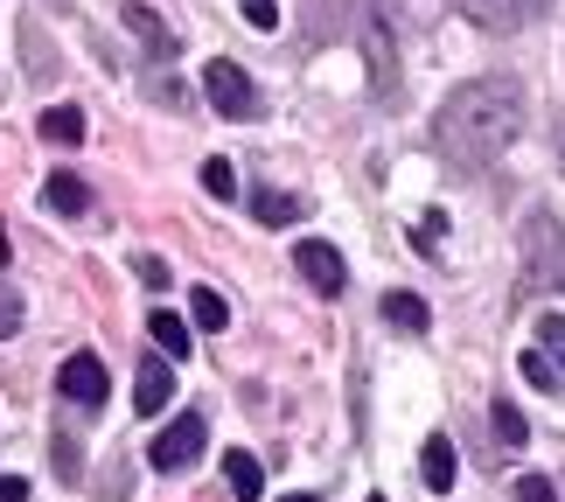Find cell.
Masks as SVG:
<instances>
[{"instance_id":"6da1fadb","label":"cell","mask_w":565,"mask_h":502,"mask_svg":"<svg viewBox=\"0 0 565 502\" xmlns=\"http://www.w3.org/2000/svg\"><path fill=\"white\" fill-rule=\"evenodd\" d=\"M516 133H524V84L516 77H468L461 92H447V105L433 113V147L454 168H489L503 161Z\"/></svg>"},{"instance_id":"7a4b0ae2","label":"cell","mask_w":565,"mask_h":502,"mask_svg":"<svg viewBox=\"0 0 565 502\" xmlns=\"http://www.w3.org/2000/svg\"><path fill=\"white\" fill-rule=\"evenodd\" d=\"M516 252H524V266H531L537 287L565 293V216L558 210H531L524 231H516Z\"/></svg>"},{"instance_id":"3957f363","label":"cell","mask_w":565,"mask_h":502,"mask_svg":"<svg viewBox=\"0 0 565 502\" xmlns=\"http://www.w3.org/2000/svg\"><path fill=\"white\" fill-rule=\"evenodd\" d=\"M203 98H210L216 119H258V92H252V77L237 71L231 56H210L203 63Z\"/></svg>"},{"instance_id":"277c9868","label":"cell","mask_w":565,"mask_h":502,"mask_svg":"<svg viewBox=\"0 0 565 502\" xmlns=\"http://www.w3.org/2000/svg\"><path fill=\"white\" fill-rule=\"evenodd\" d=\"M195 453H203V412H182V419H168L154 432V447H147V461H154L161 474H182Z\"/></svg>"},{"instance_id":"5b68a950","label":"cell","mask_w":565,"mask_h":502,"mask_svg":"<svg viewBox=\"0 0 565 502\" xmlns=\"http://www.w3.org/2000/svg\"><path fill=\"white\" fill-rule=\"evenodd\" d=\"M294 273L308 279L321 300H335L342 287H350V266H342V252H335V245H321V237H300V245H294Z\"/></svg>"},{"instance_id":"8992f818","label":"cell","mask_w":565,"mask_h":502,"mask_svg":"<svg viewBox=\"0 0 565 502\" xmlns=\"http://www.w3.org/2000/svg\"><path fill=\"white\" fill-rule=\"evenodd\" d=\"M56 391H63L71 405L98 412V405H105V391H113V377H105V363L92 356V349H77V356H63V370H56Z\"/></svg>"},{"instance_id":"52a82bcc","label":"cell","mask_w":565,"mask_h":502,"mask_svg":"<svg viewBox=\"0 0 565 502\" xmlns=\"http://www.w3.org/2000/svg\"><path fill=\"white\" fill-rule=\"evenodd\" d=\"M363 71H371L377 98H398V42H391L384 14H371V29H363Z\"/></svg>"},{"instance_id":"ba28073f","label":"cell","mask_w":565,"mask_h":502,"mask_svg":"<svg viewBox=\"0 0 565 502\" xmlns=\"http://www.w3.org/2000/svg\"><path fill=\"white\" fill-rule=\"evenodd\" d=\"M119 14H126V29L140 35V50L154 56V63H168V56H182V42H175V29H168V21H161L154 8H147V0H126Z\"/></svg>"},{"instance_id":"9c48e42d","label":"cell","mask_w":565,"mask_h":502,"mask_svg":"<svg viewBox=\"0 0 565 502\" xmlns=\"http://www.w3.org/2000/svg\"><path fill=\"white\" fill-rule=\"evenodd\" d=\"M168 398H175V370H168V356H147L134 377V412L154 419V412H168Z\"/></svg>"},{"instance_id":"30bf717a","label":"cell","mask_w":565,"mask_h":502,"mask_svg":"<svg viewBox=\"0 0 565 502\" xmlns=\"http://www.w3.org/2000/svg\"><path fill=\"white\" fill-rule=\"evenodd\" d=\"M42 203H50L56 216H84V210H92V189H84L71 168H56L50 182H42Z\"/></svg>"},{"instance_id":"8fae6325","label":"cell","mask_w":565,"mask_h":502,"mask_svg":"<svg viewBox=\"0 0 565 502\" xmlns=\"http://www.w3.org/2000/svg\"><path fill=\"white\" fill-rule=\"evenodd\" d=\"M224 482H231L237 502H258V495H266V468H258L245 447H231V453H224Z\"/></svg>"},{"instance_id":"7c38bea8","label":"cell","mask_w":565,"mask_h":502,"mask_svg":"<svg viewBox=\"0 0 565 502\" xmlns=\"http://www.w3.org/2000/svg\"><path fill=\"white\" fill-rule=\"evenodd\" d=\"M419 474H426V489H433V495H447V489H454V440H447V432H433V440H426Z\"/></svg>"},{"instance_id":"4fadbf2b","label":"cell","mask_w":565,"mask_h":502,"mask_svg":"<svg viewBox=\"0 0 565 502\" xmlns=\"http://www.w3.org/2000/svg\"><path fill=\"white\" fill-rule=\"evenodd\" d=\"M384 321H391V329H412V335H426V329H433V308H426L419 293H384Z\"/></svg>"},{"instance_id":"5bb4252c","label":"cell","mask_w":565,"mask_h":502,"mask_svg":"<svg viewBox=\"0 0 565 502\" xmlns=\"http://www.w3.org/2000/svg\"><path fill=\"white\" fill-rule=\"evenodd\" d=\"M42 140H50V147H77L84 140V113H77V105H50V113H42Z\"/></svg>"},{"instance_id":"9a60e30c","label":"cell","mask_w":565,"mask_h":502,"mask_svg":"<svg viewBox=\"0 0 565 502\" xmlns=\"http://www.w3.org/2000/svg\"><path fill=\"white\" fill-rule=\"evenodd\" d=\"M147 335H154V349H161L168 363H175V356H189V342H195L182 314H154V321H147Z\"/></svg>"},{"instance_id":"2e32d148","label":"cell","mask_w":565,"mask_h":502,"mask_svg":"<svg viewBox=\"0 0 565 502\" xmlns=\"http://www.w3.org/2000/svg\"><path fill=\"white\" fill-rule=\"evenodd\" d=\"M252 216L279 231V224H300V203H294L287 189H258V195H252Z\"/></svg>"},{"instance_id":"e0dca14e","label":"cell","mask_w":565,"mask_h":502,"mask_svg":"<svg viewBox=\"0 0 565 502\" xmlns=\"http://www.w3.org/2000/svg\"><path fill=\"white\" fill-rule=\"evenodd\" d=\"M489 426H495V440H503V447H531V426H524V412H516L510 398L489 405Z\"/></svg>"},{"instance_id":"ac0fdd59","label":"cell","mask_w":565,"mask_h":502,"mask_svg":"<svg viewBox=\"0 0 565 502\" xmlns=\"http://www.w3.org/2000/svg\"><path fill=\"white\" fill-rule=\"evenodd\" d=\"M189 314H195V329H224V321H231V300L210 293V287H195L189 293Z\"/></svg>"},{"instance_id":"d6986e66","label":"cell","mask_w":565,"mask_h":502,"mask_svg":"<svg viewBox=\"0 0 565 502\" xmlns=\"http://www.w3.org/2000/svg\"><path fill=\"white\" fill-rule=\"evenodd\" d=\"M516 370H524V377L537 384V391H565V377H558V370H552V356H545V349H524V356H516Z\"/></svg>"},{"instance_id":"ffe728a7","label":"cell","mask_w":565,"mask_h":502,"mask_svg":"<svg viewBox=\"0 0 565 502\" xmlns=\"http://www.w3.org/2000/svg\"><path fill=\"white\" fill-rule=\"evenodd\" d=\"M537 349H545L552 370L565 377V314H537Z\"/></svg>"},{"instance_id":"44dd1931","label":"cell","mask_w":565,"mask_h":502,"mask_svg":"<svg viewBox=\"0 0 565 502\" xmlns=\"http://www.w3.org/2000/svg\"><path fill=\"white\" fill-rule=\"evenodd\" d=\"M203 189L216 195V203H231V195H237V174H231L224 154H210V161H203Z\"/></svg>"},{"instance_id":"7402d4cb","label":"cell","mask_w":565,"mask_h":502,"mask_svg":"<svg viewBox=\"0 0 565 502\" xmlns=\"http://www.w3.org/2000/svg\"><path fill=\"white\" fill-rule=\"evenodd\" d=\"M134 273H140V287H154V293H161V287H175L168 258H154V252H140V258H134Z\"/></svg>"},{"instance_id":"603a6c76","label":"cell","mask_w":565,"mask_h":502,"mask_svg":"<svg viewBox=\"0 0 565 502\" xmlns=\"http://www.w3.org/2000/svg\"><path fill=\"white\" fill-rule=\"evenodd\" d=\"M237 14H245L258 35H273V29H279V0H237Z\"/></svg>"},{"instance_id":"cb8c5ba5","label":"cell","mask_w":565,"mask_h":502,"mask_svg":"<svg viewBox=\"0 0 565 502\" xmlns=\"http://www.w3.org/2000/svg\"><path fill=\"white\" fill-rule=\"evenodd\" d=\"M21 335V293H14V279H0V342Z\"/></svg>"},{"instance_id":"d4e9b609","label":"cell","mask_w":565,"mask_h":502,"mask_svg":"<svg viewBox=\"0 0 565 502\" xmlns=\"http://www.w3.org/2000/svg\"><path fill=\"white\" fill-rule=\"evenodd\" d=\"M440 237H447V210H426L419 224H412V245H419V252H433Z\"/></svg>"},{"instance_id":"484cf974","label":"cell","mask_w":565,"mask_h":502,"mask_svg":"<svg viewBox=\"0 0 565 502\" xmlns=\"http://www.w3.org/2000/svg\"><path fill=\"white\" fill-rule=\"evenodd\" d=\"M516 502H558V495H552L545 474H524V482H516Z\"/></svg>"},{"instance_id":"4316f807","label":"cell","mask_w":565,"mask_h":502,"mask_svg":"<svg viewBox=\"0 0 565 502\" xmlns=\"http://www.w3.org/2000/svg\"><path fill=\"white\" fill-rule=\"evenodd\" d=\"M558 0H510V21H537V14H552Z\"/></svg>"},{"instance_id":"83f0119b","label":"cell","mask_w":565,"mask_h":502,"mask_svg":"<svg viewBox=\"0 0 565 502\" xmlns=\"http://www.w3.org/2000/svg\"><path fill=\"white\" fill-rule=\"evenodd\" d=\"M147 92H154L161 105H189V92H182V84H175V77H154V84H147Z\"/></svg>"},{"instance_id":"f1b7e54d","label":"cell","mask_w":565,"mask_h":502,"mask_svg":"<svg viewBox=\"0 0 565 502\" xmlns=\"http://www.w3.org/2000/svg\"><path fill=\"white\" fill-rule=\"evenodd\" d=\"M56 474H63V482L77 474V440H56Z\"/></svg>"},{"instance_id":"f546056e","label":"cell","mask_w":565,"mask_h":502,"mask_svg":"<svg viewBox=\"0 0 565 502\" xmlns=\"http://www.w3.org/2000/svg\"><path fill=\"white\" fill-rule=\"evenodd\" d=\"M0 502H29V482H21V474H0Z\"/></svg>"},{"instance_id":"4dcf8cb0","label":"cell","mask_w":565,"mask_h":502,"mask_svg":"<svg viewBox=\"0 0 565 502\" xmlns=\"http://www.w3.org/2000/svg\"><path fill=\"white\" fill-rule=\"evenodd\" d=\"M287 502H321V495H287Z\"/></svg>"},{"instance_id":"1f68e13d","label":"cell","mask_w":565,"mask_h":502,"mask_svg":"<svg viewBox=\"0 0 565 502\" xmlns=\"http://www.w3.org/2000/svg\"><path fill=\"white\" fill-rule=\"evenodd\" d=\"M371 502H384V495H371Z\"/></svg>"}]
</instances>
